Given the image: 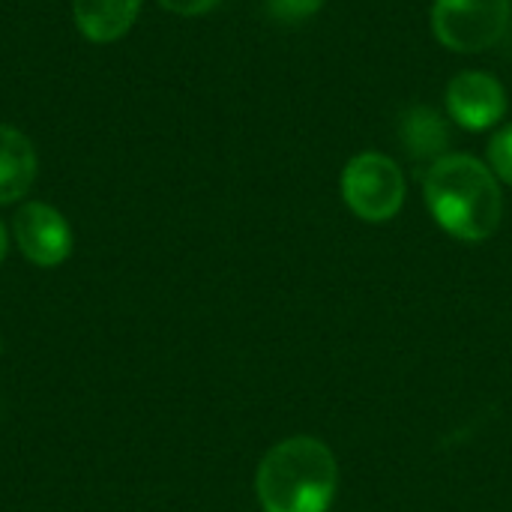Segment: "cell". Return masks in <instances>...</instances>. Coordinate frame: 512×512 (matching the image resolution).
Here are the masks:
<instances>
[{
    "label": "cell",
    "instance_id": "cell-1",
    "mask_svg": "<svg viewBox=\"0 0 512 512\" xmlns=\"http://www.w3.org/2000/svg\"><path fill=\"white\" fill-rule=\"evenodd\" d=\"M432 219L456 240H489L504 216V195L489 165L474 156L450 153L429 165L423 180Z\"/></svg>",
    "mask_w": 512,
    "mask_h": 512
},
{
    "label": "cell",
    "instance_id": "cell-2",
    "mask_svg": "<svg viewBox=\"0 0 512 512\" xmlns=\"http://www.w3.org/2000/svg\"><path fill=\"white\" fill-rule=\"evenodd\" d=\"M339 486L330 447L309 435L279 441L258 465L255 489L264 512H327Z\"/></svg>",
    "mask_w": 512,
    "mask_h": 512
},
{
    "label": "cell",
    "instance_id": "cell-3",
    "mask_svg": "<svg viewBox=\"0 0 512 512\" xmlns=\"http://www.w3.org/2000/svg\"><path fill=\"white\" fill-rule=\"evenodd\" d=\"M510 0H435L432 30L456 54H477L498 45L510 30Z\"/></svg>",
    "mask_w": 512,
    "mask_h": 512
},
{
    "label": "cell",
    "instance_id": "cell-4",
    "mask_svg": "<svg viewBox=\"0 0 512 512\" xmlns=\"http://www.w3.org/2000/svg\"><path fill=\"white\" fill-rule=\"evenodd\" d=\"M342 198L354 216L387 222L405 204L402 168L384 153H360L342 171Z\"/></svg>",
    "mask_w": 512,
    "mask_h": 512
},
{
    "label": "cell",
    "instance_id": "cell-5",
    "mask_svg": "<svg viewBox=\"0 0 512 512\" xmlns=\"http://www.w3.org/2000/svg\"><path fill=\"white\" fill-rule=\"evenodd\" d=\"M12 231H15L18 249L36 267H57L72 252L69 222L51 204H42V201L24 204L12 219Z\"/></svg>",
    "mask_w": 512,
    "mask_h": 512
},
{
    "label": "cell",
    "instance_id": "cell-6",
    "mask_svg": "<svg viewBox=\"0 0 512 512\" xmlns=\"http://www.w3.org/2000/svg\"><path fill=\"white\" fill-rule=\"evenodd\" d=\"M450 117L465 129H489L507 114V90L489 72H459L447 87Z\"/></svg>",
    "mask_w": 512,
    "mask_h": 512
},
{
    "label": "cell",
    "instance_id": "cell-7",
    "mask_svg": "<svg viewBox=\"0 0 512 512\" xmlns=\"http://www.w3.org/2000/svg\"><path fill=\"white\" fill-rule=\"evenodd\" d=\"M399 141L414 162H438L450 147V123L429 105H411L399 120Z\"/></svg>",
    "mask_w": 512,
    "mask_h": 512
},
{
    "label": "cell",
    "instance_id": "cell-8",
    "mask_svg": "<svg viewBox=\"0 0 512 512\" xmlns=\"http://www.w3.org/2000/svg\"><path fill=\"white\" fill-rule=\"evenodd\" d=\"M36 180V150L30 138L12 126H0V204H12L30 192Z\"/></svg>",
    "mask_w": 512,
    "mask_h": 512
},
{
    "label": "cell",
    "instance_id": "cell-9",
    "mask_svg": "<svg viewBox=\"0 0 512 512\" xmlns=\"http://www.w3.org/2000/svg\"><path fill=\"white\" fill-rule=\"evenodd\" d=\"M138 9L141 0H72L78 30L99 45L120 39L138 18Z\"/></svg>",
    "mask_w": 512,
    "mask_h": 512
},
{
    "label": "cell",
    "instance_id": "cell-10",
    "mask_svg": "<svg viewBox=\"0 0 512 512\" xmlns=\"http://www.w3.org/2000/svg\"><path fill=\"white\" fill-rule=\"evenodd\" d=\"M489 168L495 171V177L512 186V126L501 129L489 141Z\"/></svg>",
    "mask_w": 512,
    "mask_h": 512
},
{
    "label": "cell",
    "instance_id": "cell-11",
    "mask_svg": "<svg viewBox=\"0 0 512 512\" xmlns=\"http://www.w3.org/2000/svg\"><path fill=\"white\" fill-rule=\"evenodd\" d=\"M321 6H324V0H270L267 3L270 15L285 24H300V21L312 18Z\"/></svg>",
    "mask_w": 512,
    "mask_h": 512
},
{
    "label": "cell",
    "instance_id": "cell-12",
    "mask_svg": "<svg viewBox=\"0 0 512 512\" xmlns=\"http://www.w3.org/2000/svg\"><path fill=\"white\" fill-rule=\"evenodd\" d=\"M159 6H165L168 12H177V15H204L210 12L219 0H156Z\"/></svg>",
    "mask_w": 512,
    "mask_h": 512
},
{
    "label": "cell",
    "instance_id": "cell-13",
    "mask_svg": "<svg viewBox=\"0 0 512 512\" xmlns=\"http://www.w3.org/2000/svg\"><path fill=\"white\" fill-rule=\"evenodd\" d=\"M3 255H6V231L0 225V261H3Z\"/></svg>",
    "mask_w": 512,
    "mask_h": 512
}]
</instances>
